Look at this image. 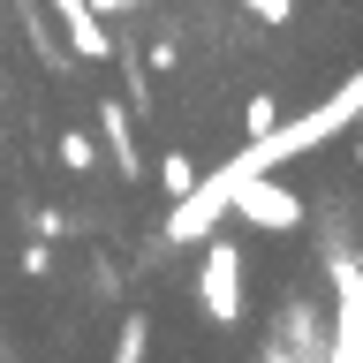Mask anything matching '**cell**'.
I'll return each instance as SVG.
<instances>
[{
  "label": "cell",
  "mask_w": 363,
  "mask_h": 363,
  "mask_svg": "<svg viewBox=\"0 0 363 363\" xmlns=\"http://www.w3.org/2000/svg\"><path fill=\"white\" fill-rule=\"evenodd\" d=\"M257 356H272V363H288V356H333V318L295 288L288 303H280V318H272V333L257 340Z\"/></svg>",
  "instance_id": "obj_1"
},
{
  "label": "cell",
  "mask_w": 363,
  "mask_h": 363,
  "mask_svg": "<svg viewBox=\"0 0 363 363\" xmlns=\"http://www.w3.org/2000/svg\"><path fill=\"white\" fill-rule=\"evenodd\" d=\"M197 303L212 325H235L242 318V250L227 235H204V265H197Z\"/></svg>",
  "instance_id": "obj_2"
},
{
  "label": "cell",
  "mask_w": 363,
  "mask_h": 363,
  "mask_svg": "<svg viewBox=\"0 0 363 363\" xmlns=\"http://www.w3.org/2000/svg\"><path fill=\"white\" fill-rule=\"evenodd\" d=\"M227 212H235V220H250L257 235H288V227H303V220H311V204L295 197L288 182H272V174H250L242 189L227 197Z\"/></svg>",
  "instance_id": "obj_3"
},
{
  "label": "cell",
  "mask_w": 363,
  "mask_h": 363,
  "mask_svg": "<svg viewBox=\"0 0 363 363\" xmlns=\"http://www.w3.org/2000/svg\"><path fill=\"white\" fill-rule=\"evenodd\" d=\"M325 280H333V356L363 363V265H356V250L325 257Z\"/></svg>",
  "instance_id": "obj_4"
},
{
  "label": "cell",
  "mask_w": 363,
  "mask_h": 363,
  "mask_svg": "<svg viewBox=\"0 0 363 363\" xmlns=\"http://www.w3.org/2000/svg\"><path fill=\"white\" fill-rule=\"evenodd\" d=\"M8 8H16L23 38H30V53H38L53 76H68V61H76V53H68V45H61V30H53V8H45V0H8Z\"/></svg>",
  "instance_id": "obj_5"
},
{
  "label": "cell",
  "mask_w": 363,
  "mask_h": 363,
  "mask_svg": "<svg viewBox=\"0 0 363 363\" xmlns=\"http://www.w3.org/2000/svg\"><path fill=\"white\" fill-rule=\"evenodd\" d=\"M99 152H106L129 182L144 174V152H136V129H129V106H121V99H106V106H99Z\"/></svg>",
  "instance_id": "obj_6"
},
{
  "label": "cell",
  "mask_w": 363,
  "mask_h": 363,
  "mask_svg": "<svg viewBox=\"0 0 363 363\" xmlns=\"http://www.w3.org/2000/svg\"><path fill=\"white\" fill-rule=\"evenodd\" d=\"M53 159H61L68 174H91V167H99V136H84V129H61V144H53Z\"/></svg>",
  "instance_id": "obj_7"
},
{
  "label": "cell",
  "mask_w": 363,
  "mask_h": 363,
  "mask_svg": "<svg viewBox=\"0 0 363 363\" xmlns=\"http://www.w3.org/2000/svg\"><path fill=\"white\" fill-rule=\"evenodd\" d=\"M159 182H167V197H189V189H197V159H189V152H167V159H159Z\"/></svg>",
  "instance_id": "obj_8"
},
{
  "label": "cell",
  "mask_w": 363,
  "mask_h": 363,
  "mask_svg": "<svg viewBox=\"0 0 363 363\" xmlns=\"http://www.w3.org/2000/svg\"><path fill=\"white\" fill-rule=\"evenodd\" d=\"M144 348H152V318H144V311H129V318H121V333H113V356H121V363H136Z\"/></svg>",
  "instance_id": "obj_9"
},
{
  "label": "cell",
  "mask_w": 363,
  "mask_h": 363,
  "mask_svg": "<svg viewBox=\"0 0 363 363\" xmlns=\"http://www.w3.org/2000/svg\"><path fill=\"white\" fill-rule=\"evenodd\" d=\"M242 129H250V136L280 129V99H272V91H250V106H242Z\"/></svg>",
  "instance_id": "obj_10"
},
{
  "label": "cell",
  "mask_w": 363,
  "mask_h": 363,
  "mask_svg": "<svg viewBox=\"0 0 363 363\" xmlns=\"http://www.w3.org/2000/svg\"><path fill=\"white\" fill-rule=\"evenodd\" d=\"M16 265H23V280H45V272H53V257H45V235H38V242H30V250H23Z\"/></svg>",
  "instance_id": "obj_11"
},
{
  "label": "cell",
  "mask_w": 363,
  "mask_h": 363,
  "mask_svg": "<svg viewBox=\"0 0 363 363\" xmlns=\"http://www.w3.org/2000/svg\"><path fill=\"white\" fill-rule=\"evenodd\" d=\"M30 235L53 242V235H68V220H61V212H45V204H30Z\"/></svg>",
  "instance_id": "obj_12"
},
{
  "label": "cell",
  "mask_w": 363,
  "mask_h": 363,
  "mask_svg": "<svg viewBox=\"0 0 363 363\" xmlns=\"http://www.w3.org/2000/svg\"><path fill=\"white\" fill-rule=\"evenodd\" d=\"M91 8H99V16L113 23V16H136V8H144V0H91Z\"/></svg>",
  "instance_id": "obj_13"
},
{
  "label": "cell",
  "mask_w": 363,
  "mask_h": 363,
  "mask_svg": "<svg viewBox=\"0 0 363 363\" xmlns=\"http://www.w3.org/2000/svg\"><path fill=\"white\" fill-rule=\"evenodd\" d=\"M295 16V0H265V23H288Z\"/></svg>",
  "instance_id": "obj_14"
},
{
  "label": "cell",
  "mask_w": 363,
  "mask_h": 363,
  "mask_svg": "<svg viewBox=\"0 0 363 363\" xmlns=\"http://www.w3.org/2000/svg\"><path fill=\"white\" fill-rule=\"evenodd\" d=\"M348 159H356V167H363V129H348Z\"/></svg>",
  "instance_id": "obj_15"
},
{
  "label": "cell",
  "mask_w": 363,
  "mask_h": 363,
  "mask_svg": "<svg viewBox=\"0 0 363 363\" xmlns=\"http://www.w3.org/2000/svg\"><path fill=\"white\" fill-rule=\"evenodd\" d=\"M242 8H250V16H265V0H242Z\"/></svg>",
  "instance_id": "obj_16"
},
{
  "label": "cell",
  "mask_w": 363,
  "mask_h": 363,
  "mask_svg": "<svg viewBox=\"0 0 363 363\" xmlns=\"http://www.w3.org/2000/svg\"><path fill=\"white\" fill-rule=\"evenodd\" d=\"M0 91H8V76H0Z\"/></svg>",
  "instance_id": "obj_17"
}]
</instances>
